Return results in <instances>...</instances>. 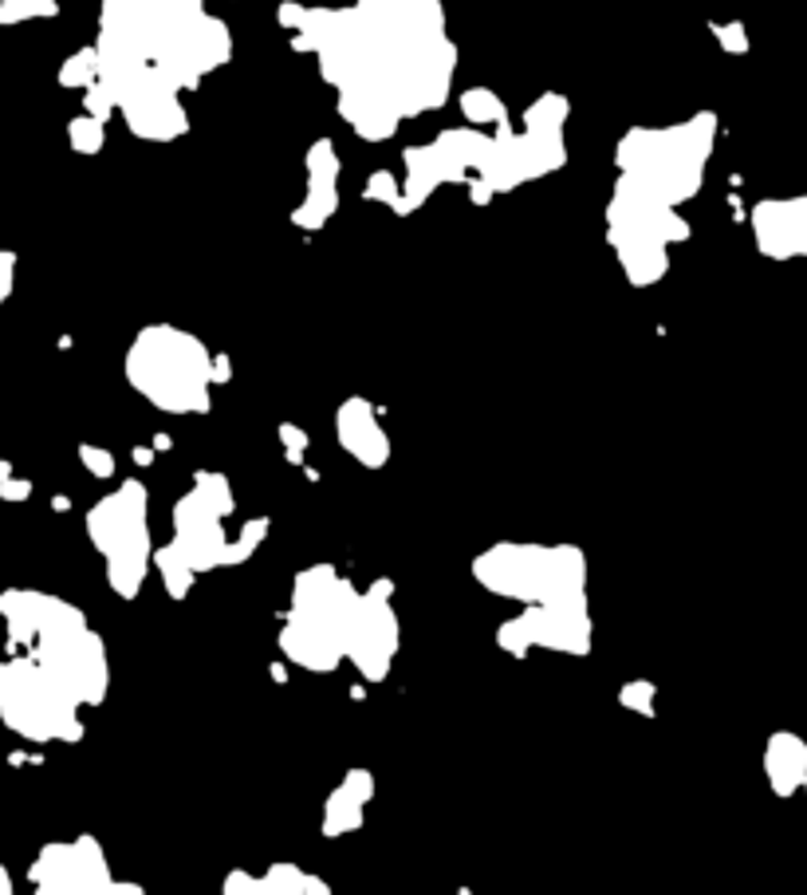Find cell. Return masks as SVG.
<instances>
[{"label":"cell","mask_w":807,"mask_h":895,"mask_svg":"<svg viewBox=\"0 0 807 895\" xmlns=\"http://www.w3.org/2000/svg\"><path fill=\"white\" fill-rule=\"evenodd\" d=\"M300 24V48L319 52L323 75L339 87V111L363 138H390L402 118L441 107L453 48L438 0H363L350 12L284 9Z\"/></svg>","instance_id":"6da1fadb"},{"label":"cell","mask_w":807,"mask_h":895,"mask_svg":"<svg viewBox=\"0 0 807 895\" xmlns=\"http://www.w3.org/2000/svg\"><path fill=\"white\" fill-rule=\"evenodd\" d=\"M237 509L233 486L224 473L201 470L193 473V486L174 506V541L170 549L193 572L237 569L261 549L269 537V517H252L241 529H229V517Z\"/></svg>","instance_id":"7a4b0ae2"},{"label":"cell","mask_w":807,"mask_h":895,"mask_svg":"<svg viewBox=\"0 0 807 895\" xmlns=\"http://www.w3.org/2000/svg\"><path fill=\"white\" fill-rule=\"evenodd\" d=\"M363 592L350 589L332 564H315L300 572L292 584V607L280 627V652L304 670H335L347 655L350 620L359 612Z\"/></svg>","instance_id":"3957f363"},{"label":"cell","mask_w":807,"mask_h":895,"mask_svg":"<svg viewBox=\"0 0 807 895\" xmlns=\"http://www.w3.org/2000/svg\"><path fill=\"white\" fill-rule=\"evenodd\" d=\"M126 379L166 415H206L213 355L193 332L154 324L143 327L126 352Z\"/></svg>","instance_id":"277c9868"},{"label":"cell","mask_w":807,"mask_h":895,"mask_svg":"<svg viewBox=\"0 0 807 895\" xmlns=\"http://www.w3.org/2000/svg\"><path fill=\"white\" fill-rule=\"evenodd\" d=\"M484 592L521 604H556L587 589V561L575 544H493L473 561Z\"/></svg>","instance_id":"5b68a950"},{"label":"cell","mask_w":807,"mask_h":895,"mask_svg":"<svg viewBox=\"0 0 807 895\" xmlns=\"http://www.w3.org/2000/svg\"><path fill=\"white\" fill-rule=\"evenodd\" d=\"M709 143H713L709 115L665 131H630L619 143V170L630 186L654 194L665 206H678L698 190Z\"/></svg>","instance_id":"8992f818"},{"label":"cell","mask_w":807,"mask_h":895,"mask_svg":"<svg viewBox=\"0 0 807 895\" xmlns=\"http://www.w3.org/2000/svg\"><path fill=\"white\" fill-rule=\"evenodd\" d=\"M0 718L28 742H80V698L32 655L12 652L0 667Z\"/></svg>","instance_id":"52a82bcc"},{"label":"cell","mask_w":807,"mask_h":895,"mask_svg":"<svg viewBox=\"0 0 807 895\" xmlns=\"http://www.w3.org/2000/svg\"><path fill=\"white\" fill-rule=\"evenodd\" d=\"M146 486L138 478H126L115 493L99 501L87 513V533L91 544L103 552L107 561V584L115 596L135 600L146 584V572L154 561L150 544V521H146Z\"/></svg>","instance_id":"ba28073f"},{"label":"cell","mask_w":807,"mask_h":895,"mask_svg":"<svg viewBox=\"0 0 807 895\" xmlns=\"http://www.w3.org/2000/svg\"><path fill=\"white\" fill-rule=\"evenodd\" d=\"M607 218H610V244H615V253H619L622 269H627V277L635 284L662 281L665 264H670L665 249L673 241L690 237V226L678 221L673 206L630 186L627 178H619V190H615Z\"/></svg>","instance_id":"9c48e42d"},{"label":"cell","mask_w":807,"mask_h":895,"mask_svg":"<svg viewBox=\"0 0 807 895\" xmlns=\"http://www.w3.org/2000/svg\"><path fill=\"white\" fill-rule=\"evenodd\" d=\"M595 639L591 612H587V596L556 600V604H528V612L509 620L496 632L501 652L509 655H528L532 647L544 652H564V655H587Z\"/></svg>","instance_id":"30bf717a"},{"label":"cell","mask_w":807,"mask_h":895,"mask_svg":"<svg viewBox=\"0 0 807 895\" xmlns=\"http://www.w3.org/2000/svg\"><path fill=\"white\" fill-rule=\"evenodd\" d=\"M36 892H60V895H95V892H138L111 880L107 856H103L95 836H80L67 844H48L40 860L28 872Z\"/></svg>","instance_id":"8fae6325"},{"label":"cell","mask_w":807,"mask_h":895,"mask_svg":"<svg viewBox=\"0 0 807 895\" xmlns=\"http://www.w3.org/2000/svg\"><path fill=\"white\" fill-rule=\"evenodd\" d=\"M390 592L395 584L390 580H378L375 589L363 592L359 612L350 620V635H347V655L355 667H359L363 678L370 683H382L390 675V663L398 655V639H402V627H398V615L390 607Z\"/></svg>","instance_id":"7c38bea8"},{"label":"cell","mask_w":807,"mask_h":895,"mask_svg":"<svg viewBox=\"0 0 807 895\" xmlns=\"http://www.w3.org/2000/svg\"><path fill=\"white\" fill-rule=\"evenodd\" d=\"M335 435H339L343 450L367 470H378V466L390 461V438L378 423L375 403H367V398L355 395L335 410Z\"/></svg>","instance_id":"4fadbf2b"},{"label":"cell","mask_w":807,"mask_h":895,"mask_svg":"<svg viewBox=\"0 0 807 895\" xmlns=\"http://www.w3.org/2000/svg\"><path fill=\"white\" fill-rule=\"evenodd\" d=\"M753 226H756V241H761V249L768 257L807 253V198L756 206Z\"/></svg>","instance_id":"5bb4252c"},{"label":"cell","mask_w":807,"mask_h":895,"mask_svg":"<svg viewBox=\"0 0 807 895\" xmlns=\"http://www.w3.org/2000/svg\"><path fill=\"white\" fill-rule=\"evenodd\" d=\"M370 797H375V773L370 769H350L339 781L327 805H323V836H347L363 824Z\"/></svg>","instance_id":"9a60e30c"},{"label":"cell","mask_w":807,"mask_h":895,"mask_svg":"<svg viewBox=\"0 0 807 895\" xmlns=\"http://www.w3.org/2000/svg\"><path fill=\"white\" fill-rule=\"evenodd\" d=\"M307 178H312V190H307V201L296 209V221L307 229H319L323 221L332 218L335 209V178H339V158L332 154V143L323 138V143L312 146L307 154Z\"/></svg>","instance_id":"2e32d148"},{"label":"cell","mask_w":807,"mask_h":895,"mask_svg":"<svg viewBox=\"0 0 807 895\" xmlns=\"http://www.w3.org/2000/svg\"><path fill=\"white\" fill-rule=\"evenodd\" d=\"M764 773L780 797H792L807 781V742L796 733H772L764 750Z\"/></svg>","instance_id":"e0dca14e"},{"label":"cell","mask_w":807,"mask_h":895,"mask_svg":"<svg viewBox=\"0 0 807 895\" xmlns=\"http://www.w3.org/2000/svg\"><path fill=\"white\" fill-rule=\"evenodd\" d=\"M256 892H292V895H307V892H315V895H323L327 892V884H319V880L312 876V872H304V868H296V864H276V868H269L264 872L256 884H252V895Z\"/></svg>","instance_id":"ac0fdd59"},{"label":"cell","mask_w":807,"mask_h":895,"mask_svg":"<svg viewBox=\"0 0 807 895\" xmlns=\"http://www.w3.org/2000/svg\"><path fill=\"white\" fill-rule=\"evenodd\" d=\"M154 569H158V576H161V584H166V596L170 600H186L189 596V589H193V580H198V572L189 569L186 561H181L178 552L166 544V549H158L154 552Z\"/></svg>","instance_id":"d6986e66"},{"label":"cell","mask_w":807,"mask_h":895,"mask_svg":"<svg viewBox=\"0 0 807 895\" xmlns=\"http://www.w3.org/2000/svg\"><path fill=\"white\" fill-rule=\"evenodd\" d=\"M461 107H465V118H469V123H501V118H504L501 100H496L493 91H484V87L469 91L465 100H461Z\"/></svg>","instance_id":"ffe728a7"},{"label":"cell","mask_w":807,"mask_h":895,"mask_svg":"<svg viewBox=\"0 0 807 895\" xmlns=\"http://www.w3.org/2000/svg\"><path fill=\"white\" fill-rule=\"evenodd\" d=\"M60 80L72 83V87H87V83H95V80H99V55H95V52L72 55V64L63 67Z\"/></svg>","instance_id":"44dd1931"},{"label":"cell","mask_w":807,"mask_h":895,"mask_svg":"<svg viewBox=\"0 0 807 895\" xmlns=\"http://www.w3.org/2000/svg\"><path fill=\"white\" fill-rule=\"evenodd\" d=\"M619 703L627 706V710H638V715H654V683H646V678H635V683H627V687L619 690Z\"/></svg>","instance_id":"7402d4cb"},{"label":"cell","mask_w":807,"mask_h":895,"mask_svg":"<svg viewBox=\"0 0 807 895\" xmlns=\"http://www.w3.org/2000/svg\"><path fill=\"white\" fill-rule=\"evenodd\" d=\"M72 143H75V150H83V154L99 150V146H103V118H95V115L75 118V123H72Z\"/></svg>","instance_id":"603a6c76"},{"label":"cell","mask_w":807,"mask_h":895,"mask_svg":"<svg viewBox=\"0 0 807 895\" xmlns=\"http://www.w3.org/2000/svg\"><path fill=\"white\" fill-rule=\"evenodd\" d=\"M80 461L95 478H115V454L103 446H80Z\"/></svg>","instance_id":"cb8c5ba5"},{"label":"cell","mask_w":807,"mask_h":895,"mask_svg":"<svg viewBox=\"0 0 807 895\" xmlns=\"http://www.w3.org/2000/svg\"><path fill=\"white\" fill-rule=\"evenodd\" d=\"M276 435H280V443H284V450H287V461H292V466H300V461H304V450H307V435L300 430L296 423H280Z\"/></svg>","instance_id":"d4e9b609"},{"label":"cell","mask_w":807,"mask_h":895,"mask_svg":"<svg viewBox=\"0 0 807 895\" xmlns=\"http://www.w3.org/2000/svg\"><path fill=\"white\" fill-rule=\"evenodd\" d=\"M398 194H402V186H398V178H395V174L378 170L375 178L367 181V198L390 201V206H395V201H398Z\"/></svg>","instance_id":"484cf974"},{"label":"cell","mask_w":807,"mask_h":895,"mask_svg":"<svg viewBox=\"0 0 807 895\" xmlns=\"http://www.w3.org/2000/svg\"><path fill=\"white\" fill-rule=\"evenodd\" d=\"M28 493H32V481H20V478H12V473L0 481V498L4 501H24Z\"/></svg>","instance_id":"4316f807"},{"label":"cell","mask_w":807,"mask_h":895,"mask_svg":"<svg viewBox=\"0 0 807 895\" xmlns=\"http://www.w3.org/2000/svg\"><path fill=\"white\" fill-rule=\"evenodd\" d=\"M12 269H17V257L0 249V304H4V296L12 292Z\"/></svg>","instance_id":"83f0119b"},{"label":"cell","mask_w":807,"mask_h":895,"mask_svg":"<svg viewBox=\"0 0 807 895\" xmlns=\"http://www.w3.org/2000/svg\"><path fill=\"white\" fill-rule=\"evenodd\" d=\"M135 461H138V466H146V461H154V450H146V446H138V450H135Z\"/></svg>","instance_id":"f1b7e54d"},{"label":"cell","mask_w":807,"mask_h":895,"mask_svg":"<svg viewBox=\"0 0 807 895\" xmlns=\"http://www.w3.org/2000/svg\"><path fill=\"white\" fill-rule=\"evenodd\" d=\"M4 892H12V884H9V872L0 868V895H4Z\"/></svg>","instance_id":"f546056e"},{"label":"cell","mask_w":807,"mask_h":895,"mask_svg":"<svg viewBox=\"0 0 807 895\" xmlns=\"http://www.w3.org/2000/svg\"><path fill=\"white\" fill-rule=\"evenodd\" d=\"M9 473H12V466H9V461H0V481L9 478Z\"/></svg>","instance_id":"4dcf8cb0"},{"label":"cell","mask_w":807,"mask_h":895,"mask_svg":"<svg viewBox=\"0 0 807 895\" xmlns=\"http://www.w3.org/2000/svg\"><path fill=\"white\" fill-rule=\"evenodd\" d=\"M804 789H807V781H804Z\"/></svg>","instance_id":"1f68e13d"}]
</instances>
